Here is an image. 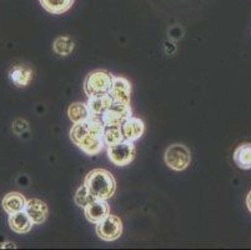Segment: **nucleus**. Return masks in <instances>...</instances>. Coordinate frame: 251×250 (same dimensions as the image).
I'll return each mask as SVG.
<instances>
[{
  "mask_svg": "<svg viewBox=\"0 0 251 250\" xmlns=\"http://www.w3.org/2000/svg\"><path fill=\"white\" fill-rule=\"evenodd\" d=\"M108 157L114 165L126 167L134 162L136 157V149L134 141L124 140L115 145L108 146Z\"/></svg>",
  "mask_w": 251,
  "mask_h": 250,
  "instance_id": "423d86ee",
  "label": "nucleus"
},
{
  "mask_svg": "<svg viewBox=\"0 0 251 250\" xmlns=\"http://www.w3.org/2000/svg\"><path fill=\"white\" fill-rule=\"evenodd\" d=\"M104 124L101 119L90 118L83 123L74 124L70 130V139L88 155H98L105 146L102 134Z\"/></svg>",
  "mask_w": 251,
  "mask_h": 250,
  "instance_id": "f257e3e1",
  "label": "nucleus"
},
{
  "mask_svg": "<svg viewBox=\"0 0 251 250\" xmlns=\"http://www.w3.org/2000/svg\"><path fill=\"white\" fill-rule=\"evenodd\" d=\"M33 69L26 64H17L9 70V79L17 88H25L33 79Z\"/></svg>",
  "mask_w": 251,
  "mask_h": 250,
  "instance_id": "9b49d317",
  "label": "nucleus"
},
{
  "mask_svg": "<svg viewBox=\"0 0 251 250\" xmlns=\"http://www.w3.org/2000/svg\"><path fill=\"white\" fill-rule=\"evenodd\" d=\"M95 199L97 198L91 194V192L88 189V187H86L85 184L81 185V187L76 190V193H75V204H76L77 206L83 208V209L89 203L94 201Z\"/></svg>",
  "mask_w": 251,
  "mask_h": 250,
  "instance_id": "412c9836",
  "label": "nucleus"
},
{
  "mask_svg": "<svg viewBox=\"0 0 251 250\" xmlns=\"http://www.w3.org/2000/svg\"><path fill=\"white\" fill-rule=\"evenodd\" d=\"M52 49L58 55H61V56H68L73 53L74 50V41H73L72 38L69 36L64 35L59 36L54 40V44H52Z\"/></svg>",
  "mask_w": 251,
  "mask_h": 250,
  "instance_id": "aec40b11",
  "label": "nucleus"
},
{
  "mask_svg": "<svg viewBox=\"0 0 251 250\" xmlns=\"http://www.w3.org/2000/svg\"><path fill=\"white\" fill-rule=\"evenodd\" d=\"M111 96L113 102L125 103L130 104V96H131V84L126 78L114 77L111 86L108 91Z\"/></svg>",
  "mask_w": 251,
  "mask_h": 250,
  "instance_id": "6e6552de",
  "label": "nucleus"
},
{
  "mask_svg": "<svg viewBox=\"0 0 251 250\" xmlns=\"http://www.w3.org/2000/svg\"><path fill=\"white\" fill-rule=\"evenodd\" d=\"M84 184L97 199L108 200L115 194L116 182L113 174L106 169H94L85 176Z\"/></svg>",
  "mask_w": 251,
  "mask_h": 250,
  "instance_id": "f03ea898",
  "label": "nucleus"
},
{
  "mask_svg": "<svg viewBox=\"0 0 251 250\" xmlns=\"http://www.w3.org/2000/svg\"><path fill=\"white\" fill-rule=\"evenodd\" d=\"M26 199L23 194L17 192L9 193L3 198L1 201V206H3L4 212L8 214H14V213L22 212L25 210V205H26Z\"/></svg>",
  "mask_w": 251,
  "mask_h": 250,
  "instance_id": "2eb2a0df",
  "label": "nucleus"
},
{
  "mask_svg": "<svg viewBox=\"0 0 251 250\" xmlns=\"http://www.w3.org/2000/svg\"><path fill=\"white\" fill-rule=\"evenodd\" d=\"M39 1L48 13L60 15L67 13L72 8L75 0H39Z\"/></svg>",
  "mask_w": 251,
  "mask_h": 250,
  "instance_id": "f3484780",
  "label": "nucleus"
},
{
  "mask_svg": "<svg viewBox=\"0 0 251 250\" xmlns=\"http://www.w3.org/2000/svg\"><path fill=\"white\" fill-rule=\"evenodd\" d=\"M68 115H69V119L73 121V124L83 123V121H86L91 118L88 105L84 104V103H73L68 109Z\"/></svg>",
  "mask_w": 251,
  "mask_h": 250,
  "instance_id": "a211bd4d",
  "label": "nucleus"
},
{
  "mask_svg": "<svg viewBox=\"0 0 251 250\" xmlns=\"http://www.w3.org/2000/svg\"><path fill=\"white\" fill-rule=\"evenodd\" d=\"M113 78L114 75L106 70H94L89 73L84 80V91L88 98L108 93L113 83Z\"/></svg>",
  "mask_w": 251,
  "mask_h": 250,
  "instance_id": "7ed1b4c3",
  "label": "nucleus"
},
{
  "mask_svg": "<svg viewBox=\"0 0 251 250\" xmlns=\"http://www.w3.org/2000/svg\"><path fill=\"white\" fill-rule=\"evenodd\" d=\"M234 162L240 169H251V143H243L235 149Z\"/></svg>",
  "mask_w": 251,
  "mask_h": 250,
  "instance_id": "dca6fc26",
  "label": "nucleus"
},
{
  "mask_svg": "<svg viewBox=\"0 0 251 250\" xmlns=\"http://www.w3.org/2000/svg\"><path fill=\"white\" fill-rule=\"evenodd\" d=\"M25 212L30 217L34 224H43L47 220L48 214H49V209L48 205L40 199H29L25 205Z\"/></svg>",
  "mask_w": 251,
  "mask_h": 250,
  "instance_id": "f8f14e48",
  "label": "nucleus"
},
{
  "mask_svg": "<svg viewBox=\"0 0 251 250\" xmlns=\"http://www.w3.org/2000/svg\"><path fill=\"white\" fill-rule=\"evenodd\" d=\"M164 160L170 169L175 171H182L190 165V150L184 144H173L165 150Z\"/></svg>",
  "mask_w": 251,
  "mask_h": 250,
  "instance_id": "20e7f679",
  "label": "nucleus"
},
{
  "mask_svg": "<svg viewBox=\"0 0 251 250\" xmlns=\"http://www.w3.org/2000/svg\"><path fill=\"white\" fill-rule=\"evenodd\" d=\"M113 103L114 102L111 99V96L106 93L101 94V95L90 96L86 105L89 108L91 118H101L102 114L113 105Z\"/></svg>",
  "mask_w": 251,
  "mask_h": 250,
  "instance_id": "ddd939ff",
  "label": "nucleus"
},
{
  "mask_svg": "<svg viewBox=\"0 0 251 250\" xmlns=\"http://www.w3.org/2000/svg\"><path fill=\"white\" fill-rule=\"evenodd\" d=\"M120 127L124 135V140L127 141H136L143 137L145 132V124L140 118H136V116H130Z\"/></svg>",
  "mask_w": 251,
  "mask_h": 250,
  "instance_id": "9d476101",
  "label": "nucleus"
},
{
  "mask_svg": "<svg viewBox=\"0 0 251 250\" xmlns=\"http://www.w3.org/2000/svg\"><path fill=\"white\" fill-rule=\"evenodd\" d=\"M130 116H133V110L130 104L114 102L113 105L101 115V121L104 127H120Z\"/></svg>",
  "mask_w": 251,
  "mask_h": 250,
  "instance_id": "0eeeda50",
  "label": "nucleus"
},
{
  "mask_svg": "<svg viewBox=\"0 0 251 250\" xmlns=\"http://www.w3.org/2000/svg\"><path fill=\"white\" fill-rule=\"evenodd\" d=\"M84 214H85L86 219L93 224H98L101 222L105 217H108L110 214V208L106 200L102 199H95L94 201L89 203L88 205L84 208Z\"/></svg>",
  "mask_w": 251,
  "mask_h": 250,
  "instance_id": "1a4fd4ad",
  "label": "nucleus"
},
{
  "mask_svg": "<svg viewBox=\"0 0 251 250\" xmlns=\"http://www.w3.org/2000/svg\"><path fill=\"white\" fill-rule=\"evenodd\" d=\"M102 139H104V144L106 146L115 145V144L124 141V135H123L122 127H116V125H113V127H105Z\"/></svg>",
  "mask_w": 251,
  "mask_h": 250,
  "instance_id": "6ab92c4d",
  "label": "nucleus"
},
{
  "mask_svg": "<svg viewBox=\"0 0 251 250\" xmlns=\"http://www.w3.org/2000/svg\"><path fill=\"white\" fill-rule=\"evenodd\" d=\"M8 223L11 230L18 234L29 233L34 225L33 220L30 219V217L26 214L25 210L14 213V214H9Z\"/></svg>",
  "mask_w": 251,
  "mask_h": 250,
  "instance_id": "4468645a",
  "label": "nucleus"
},
{
  "mask_svg": "<svg viewBox=\"0 0 251 250\" xmlns=\"http://www.w3.org/2000/svg\"><path fill=\"white\" fill-rule=\"evenodd\" d=\"M95 225H97L95 226L97 235L104 242H114L122 237L123 222L116 215L109 214Z\"/></svg>",
  "mask_w": 251,
  "mask_h": 250,
  "instance_id": "39448f33",
  "label": "nucleus"
},
{
  "mask_svg": "<svg viewBox=\"0 0 251 250\" xmlns=\"http://www.w3.org/2000/svg\"><path fill=\"white\" fill-rule=\"evenodd\" d=\"M246 206H248L249 212L251 213V192L249 193L248 196H246Z\"/></svg>",
  "mask_w": 251,
  "mask_h": 250,
  "instance_id": "4be33fe9",
  "label": "nucleus"
}]
</instances>
